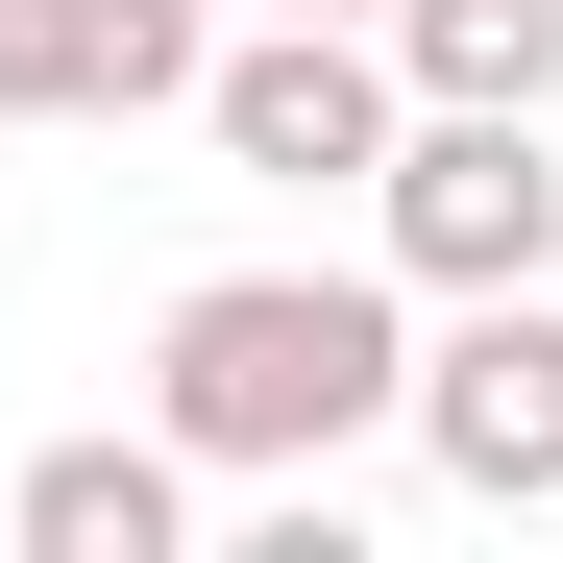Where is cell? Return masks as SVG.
Returning a JSON list of instances; mask_svg holds the SVG:
<instances>
[{"label": "cell", "instance_id": "obj_3", "mask_svg": "<svg viewBox=\"0 0 563 563\" xmlns=\"http://www.w3.org/2000/svg\"><path fill=\"white\" fill-rule=\"evenodd\" d=\"M393 417L441 441L465 515H563V295H465V319L393 367Z\"/></svg>", "mask_w": 563, "mask_h": 563}, {"label": "cell", "instance_id": "obj_8", "mask_svg": "<svg viewBox=\"0 0 563 563\" xmlns=\"http://www.w3.org/2000/svg\"><path fill=\"white\" fill-rule=\"evenodd\" d=\"M269 25H393V0H269Z\"/></svg>", "mask_w": 563, "mask_h": 563}, {"label": "cell", "instance_id": "obj_4", "mask_svg": "<svg viewBox=\"0 0 563 563\" xmlns=\"http://www.w3.org/2000/svg\"><path fill=\"white\" fill-rule=\"evenodd\" d=\"M197 123H221V172H269V197H319V172H393V49L367 25H269V49H197Z\"/></svg>", "mask_w": 563, "mask_h": 563}, {"label": "cell", "instance_id": "obj_2", "mask_svg": "<svg viewBox=\"0 0 563 563\" xmlns=\"http://www.w3.org/2000/svg\"><path fill=\"white\" fill-rule=\"evenodd\" d=\"M367 221H393L417 295H539V269H563V147H539V99H417L393 172H367Z\"/></svg>", "mask_w": 563, "mask_h": 563}, {"label": "cell", "instance_id": "obj_1", "mask_svg": "<svg viewBox=\"0 0 563 563\" xmlns=\"http://www.w3.org/2000/svg\"><path fill=\"white\" fill-rule=\"evenodd\" d=\"M393 295L367 269H197V295L147 319V441H197V465H269V490H319V465L393 417Z\"/></svg>", "mask_w": 563, "mask_h": 563}, {"label": "cell", "instance_id": "obj_7", "mask_svg": "<svg viewBox=\"0 0 563 563\" xmlns=\"http://www.w3.org/2000/svg\"><path fill=\"white\" fill-rule=\"evenodd\" d=\"M393 99H563V0H393Z\"/></svg>", "mask_w": 563, "mask_h": 563}, {"label": "cell", "instance_id": "obj_5", "mask_svg": "<svg viewBox=\"0 0 563 563\" xmlns=\"http://www.w3.org/2000/svg\"><path fill=\"white\" fill-rule=\"evenodd\" d=\"M197 0H0V123H147L197 99Z\"/></svg>", "mask_w": 563, "mask_h": 563}, {"label": "cell", "instance_id": "obj_6", "mask_svg": "<svg viewBox=\"0 0 563 563\" xmlns=\"http://www.w3.org/2000/svg\"><path fill=\"white\" fill-rule=\"evenodd\" d=\"M0 539H25V563H172V539H197V441H25Z\"/></svg>", "mask_w": 563, "mask_h": 563}]
</instances>
